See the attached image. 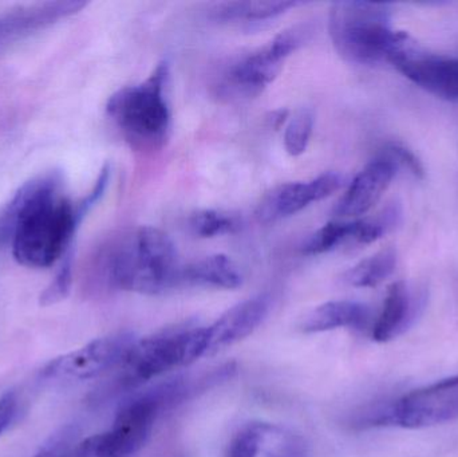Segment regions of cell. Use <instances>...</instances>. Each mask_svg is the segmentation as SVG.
Here are the masks:
<instances>
[{
    "instance_id": "6da1fadb",
    "label": "cell",
    "mask_w": 458,
    "mask_h": 457,
    "mask_svg": "<svg viewBox=\"0 0 458 457\" xmlns=\"http://www.w3.org/2000/svg\"><path fill=\"white\" fill-rule=\"evenodd\" d=\"M61 185L59 172L35 177L0 212V244L11 243L19 265L47 268L67 254L81 220Z\"/></svg>"
},
{
    "instance_id": "7a4b0ae2",
    "label": "cell",
    "mask_w": 458,
    "mask_h": 457,
    "mask_svg": "<svg viewBox=\"0 0 458 457\" xmlns=\"http://www.w3.org/2000/svg\"><path fill=\"white\" fill-rule=\"evenodd\" d=\"M102 271L110 286L158 295L182 286L184 266L174 241L158 228L145 225L113 246Z\"/></svg>"
},
{
    "instance_id": "3957f363",
    "label": "cell",
    "mask_w": 458,
    "mask_h": 457,
    "mask_svg": "<svg viewBox=\"0 0 458 457\" xmlns=\"http://www.w3.org/2000/svg\"><path fill=\"white\" fill-rule=\"evenodd\" d=\"M328 31L339 55L352 63L392 62L413 48L406 32L393 29L392 8L385 3H333Z\"/></svg>"
},
{
    "instance_id": "277c9868",
    "label": "cell",
    "mask_w": 458,
    "mask_h": 457,
    "mask_svg": "<svg viewBox=\"0 0 458 457\" xmlns=\"http://www.w3.org/2000/svg\"><path fill=\"white\" fill-rule=\"evenodd\" d=\"M168 61H161L139 85L125 86L110 96L106 113L136 149L163 147L171 131V109L166 99Z\"/></svg>"
},
{
    "instance_id": "5b68a950",
    "label": "cell",
    "mask_w": 458,
    "mask_h": 457,
    "mask_svg": "<svg viewBox=\"0 0 458 457\" xmlns=\"http://www.w3.org/2000/svg\"><path fill=\"white\" fill-rule=\"evenodd\" d=\"M201 357H206L204 327L185 325L136 341L117 368L120 370L117 377L101 394L110 396L137 388L169 370L187 367Z\"/></svg>"
},
{
    "instance_id": "8992f818",
    "label": "cell",
    "mask_w": 458,
    "mask_h": 457,
    "mask_svg": "<svg viewBox=\"0 0 458 457\" xmlns=\"http://www.w3.org/2000/svg\"><path fill=\"white\" fill-rule=\"evenodd\" d=\"M309 32L304 26L290 27L263 47L237 59L217 80V96L223 99H247L263 93L282 72L288 56L306 42Z\"/></svg>"
},
{
    "instance_id": "52a82bcc",
    "label": "cell",
    "mask_w": 458,
    "mask_h": 457,
    "mask_svg": "<svg viewBox=\"0 0 458 457\" xmlns=\"http://www.w3.org/2000/svg\"><path fill=\"white\" fill-rule=\"evenodd\" d=\"M458 420V376L400 397L363 419L366 426L422 429Z\"/></svg>"
},
{
    "instance_id": "ba28073f",
    "label": "cell",
    "mask_w": 458,
    "mask_h": 457,
    "mask_svg": "<svg viewBox=\"0 0 458 457\" xmlns=\"http://www.w3.org/2000/svg\"><path fill=\"white\" fill-rule=\"evenodd\" d=\"M156 418L145 405L125 400L109 431L77 443L69 457H133L149 439Z\"/></svg>"
},
{
    "instance_id": "9c48e42d",
    "label": "cell",
    "mask_w": 458,
    "mask_h": 457,
    "mask_svg": "<svg viewBox=\"0 0 458 457\" xmlns=\"http://www.w3.org/2000/svg\"><path fill=\"white\" fill-rule=\"evenodd\" d=\"M136 343L131 333L121 332L97 338L88 345L48 362L42 377L54 381H86L117 369Z\"/></svg>"
},
{
    "instance_id": "30bf717a",
    "label": "cell",
    "mask_w": 458,
    "mask_h": 457,
    "mask_svg": "<svg viewBox=\"0 0 458 457\" xmlns=\"http://www.w3.org/2000/svg\"><path fill=\"white\" fill-rule=\"evenodd\" d=\"M344 177L327 172L309 182H285L269 190L256 208V219L263 224L279 222L303 211L312 203L323 200L341 190Z\"/></svg>"
},
{
    "instance_id": "8fae6325",
    "label": "cell",
    "mask_w": 458,
    "mask_h": 457,
    "mask_svg": "<svg viewBox=\"0 0 458 457\" xmlns=\"http://www.w3.org/2000/svg\"><path fill=\"white\" fill-rule=\"evenodd\" d=\"M225 457H310V445L293 429L253 421L233 435Z\"/></svg>"
},
{
    "instance_id": "7c38bea8",
    "label": "cell",
    "mask_w": 458,
    "mask_h": 457,
    "mask_svg": "<svg viewBox=\"0 0 458 457\" xmlns=\"http://www.w3.org/2000/svg\"><path fill=\"white\" fill-rule=\"evenodd\" d=\"M390 63L408 80L438 98L458 99V58L417 53L414 48L395 56Z\"/></svg>"
},
{
    "instance_id": "4fadbf2b",
    "label": "cell",
    "mask_w": 458,
    "mask_h": 457,
    "mask_svg": "<svg viewBox=\"0 0 458 457\" xmlns=\"http://www.w3.org/2000/svg\"><path fill=\"white\" fill-rule=\"evenodd\" d=\"M397 168V164L386 155L371 160L350 182L346 192L334 207V215L357 217L368 214L392 184Z\"/></svg>"
},
{
    "instance_id": "5bb4252c",
    "label": "cell",
    "mask_w": 458,
    "mask_h": 457,
    "mask_svg": "<svg viewBox=\"0 0 458 457\" xmlns=\"http://www.w3.org/2000/svg\"><path fill=\"white\" fill-rule=\"evenodd\" d=\"M269 309L271 298L260 294L233 306L211 326L204 327L206 357L214 356L252 334L268 316Z\"/></svg>"
},
{
    "instance_id": "9a60e30c",
    "label": "cell",
    "mask_w": 458,
    "mask_h": 457,
    "mask_svg": "<svg viewBox=\"0 0 458 457\" xmlns=\"http://www.w3.org/2000/svg\"><path fill=\"white\" fill-rule=\"evenodd\" d=\"M88 5L86 2H48L16 8L0 15V48L27 37L32 32L46 29L61 19L80 13Z\"/></svg>"
},
{
    "instance_id": "2e32d148",
    "label": "cell",
    "mask_w": 458,
    "mask_h": 457,
    "mask_svg": "<svg viewBox=\"0 0 458 457\" xmlns=\"http://www.w3.org/2000/svg\"><path fill=\"white\" fill-rule=\"evenodd\" d=\"M417 300L409 292L408 284L400 281L387 290L384 308L373 327L377 343H387L403 334L416 318Z\"/></svg>"
},
{
    "instance_id": "e0dca14e",
    "label": "cell",
    "mask_w": 458,
    "mask_h": 457,
    "mask_svg": "<svg viewBox=\"0 0 458 457\" xmlns=\"http://www.w3.org/2000/svg\"><path fill=\"white\" fill-rule=\"evenodd\" d=\"M370 309L352 300H333L323 303L301 322L304 333L330 332L341 327L363 329L370 321Z\"/></svg>"
},
{
    "instance_id": "ac0fdd59",
    "label": "cell",
    "mask_w": 458,
    "mask_h": 457,
    "mask_svg": "<svg viewBox=\"0 0 458 457\" xmlns=\"http://www.w3.org/2000/svg\"><path fill=\"white\" fill-rule=\"evenodd\" d=\"M242 284V271L227 255H209L185 266L182 271V284L234 290Z\"/></svg>"
},
{
    "instance_id": "d6986e66",
    "label": "cell",
    "mask_w": 458,
    "mask_h": 457,
    "mask_svg": "<svg viewBox=\"0 0 458 457\" xmlns=\"http://www.w3.org/2000/svg\"><path fill=\"white\" fill-rule=\"evenodd\" d=\"M301 2L285 0H247V2L219 3L211 10V18L220 23H258L283 15L291 8L301 5Z\"/></svg>"
},
{
    "instance_id": "ffe728a7",
    "label": "cell",
    "mask_w": 458,
    "mask_h": 457,
    "mask_svg": "<svg viewBox=\"0 0 458 457\" xmlns=\"http://www.w3.org/2000/svg\"><path fill=\"white\" fill-rule=\"evenodd\" d=\"M397 250L389 246L360 260L344 274V282L350 286L368 289L386 281L397 267Z\"/></svg>"
},
{
    "instance_id": "44dd1931",
    "label": "cell",
    "mask_w": 458,
    "mask_h": 457,
    "mask_svg": "<svg viewBox=\"0 0 458 457\" xmlns=\"http://www.w3.org/2000/svg\"><path fill=\"white\" fill-rule=\"evenodd\" d=\"M355 220L352 222H330L323 225L304 243L307 255H320L333 251L347 241H354Z\"/></svg>"
},
{
    "instance_id": "7402d4cb",
    "label": "cell",
    "mask_w": 458,
    "mask_h": 457,
    "mask_svg": "<svg viewBox=\"0 0 458 457\" xmlns=\"http://www.w3.org/2000/svg\"><path fill=\"white\" fill-rule=\"evenodd\" d=\"M191 231L199 238H216V236L229 235L239 231L240 222L233 215L227 212L215 211V209H203L191 215Z\"/></svg>"
},
{
    "instance_id": "603a6c76",
    "label": "cell",
    "mask_w": 458,
    "mask_h": 457,
    "mask_svg": "<svg viewBox=\"0 0 458 457\" xmlns=\"http://www.w3.org/2000/svg\"><path fill=\"white\" fill-rule=\"evenodd\" d=\"M314 131V114L311 110L301 109L291 118L284 131V147L288 155H303L309 147Z\"/></svg>"
},
{
    "instance_id": "cb8c5ba5",
    "label": "cell",
    "mask_w": 458,
    "mask_h": 457,
    "mask_svg": "<svg viewBox=\"0 0 458 457\" xmlns=\"http://www.w3.org/2000/svg\"><path fill=\"white\" fill-rule=\"evenodd\" d=\"M72 284V255L67 252L55 278L43 290L39 297L40 306H51L69 297Z\"/></svg>"
},
{
    "instance_id": "d4e9b609",
    "label": "cell",
    "mask_w": 458,
    "mask_h": 457,
    "mask_svg": "<svg viewBox=\"0 0 458 457\" xmlns=\"http://www.w3.org/2000/svg\"><path fill=\"white\" fill-rule=\"evenodd\" d=\"M77 431L74 427H66L50 437L47 443L32 457H69L77 444Z\"/></svg>"
},
{
    "instance_id": "484cf974",
    "label": "cell",
    "mask_w": 458,
    "mask_h": 457,
    "mask_svg": "<svg viewBox=\"0 0 458 457\" xmlns=\"http://www.w3.org/2000/svg\"><path fill=\"white\" fill-rule=\"evenodd\" d=\"M385 155L392 158L397 165H403L417 179H424L425 168L421 160L414 155L413 150L409 149L403 144L390 142L385 148Z\"/></svg>"
},
{
    "instance_id": "4316f807",
    "label": "cell",
    "mask_w": 458,
    "mask_h": 457,
    "mask_svg": "<svg viewBox=\"0 0 458 457\" xmlns=\"http://www.w3.org/2000/svg\"><path fill=\"white\" fill-rule=\"evenodd\" d=\"M110 172H112V169H110L109 164H106V165L101 169V173H99L93 190H90V193H89L82 201H80V203L75 206L81 222H82L83 217L90 212V209L93 208V207L101 200L102 196H104L107 184H109Z\"/></svg>"
},
{
    "instance_id": "83f0119b",
    "label": "cell",
    "mask_w": 458,
    "mask_h": 457,
    "mask_svg": "<svg viewBox=\"0 0 458 457\" xmlns=\"http://www.w3.org/2000/svg\"><path fill=\"white\" fill-rule=\"evenodd\" d=\"M18 410V397L13 392H7L0 397V435L11 426Z\"/></svg>"
},
{
    "instance_id": "f1b7e54d",
    "label": "cell",
    "mask_w": 458,
    "mask_h": 457,
    "mask_svg": "<svg viewBox=\"0 0 458 457\" xmlns=\"http://www.w3.org/2000/svg\"><path fill=\"white\" fill-rule=\"evenodd\" d=\"M288 114H290L288 110H275V112H272L271 114H269V117L267 118L268 125L271 126V128L279 129L280 126L284 125L285 121L288 120Z\"/></svg>"
}]
</instances>
